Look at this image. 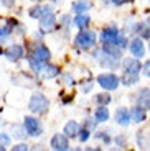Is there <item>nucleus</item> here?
Wrapping results in <instances>:
<instances>
[{
  "instance_id": "obj_17",
  "label": "nucleus",
  "mask_w": 150,
  "mask_h": 151,
  "mask_svg": "<svg viewBox=\"0 0 150 151\" xmlns=\"http://www.w3.org/2000/svg\"><path fill=\"white\" fill-rule=\"evenodd\" d=\"M63 133L68 136V138H74V136H78V133H79V123H78V122H74V120H69L66 125H64Z\"/></svg>"
},
{
  "instance_id": "obj_30",
  "label": "nucleus",
  "mask_w": 150,
  "mask_h": 151,
  "mask_svg": "<svg viewBox=\"0 0 150 151\" xmlns=\"http://www.w3.org/2000/svg\"><path fill=\"white\" fill-rule=\"evenodd\" d=\"M0 2H2V5L7 7V8H12L13 5H15V0H0Z\"/></svg>"
},
{
  "instance_id": "obj_19",
  "label": "nucleus",
  "mask_w": 150,
  "mask_h": 151,
  "mask_svg": "<svg viewBox=\"0 0 150 151\" xmlns=\"http://www.w3.org/2000/svg\"><path fill=\"white\" fill-rule=\"evenodd\" d=\"M60 74V68L58 66H45V68L42 69V76H43V79H53V77H56V76Z\"/></svg>"
},
{
  "instance_id": "obj_15",
  "label": "nucleus",
  "mask_w": 150,
  "mask_h": 151,
  "mask_svg": "<svg viewBox=\"0 0 150 151\" xmlns=\"http://www.w3.org/2000/svg\"><path fill=\"white\" fill-rule=\"evenodd\" d=\"M145 120H147V110L137 105L130 110V122H134V123H142Z\"/></svg>"
},
{
  "instance_id": "obj_13",
  "label": "nucleus",
  "mask_w": 150,
  "mask_h": 151,
  "mask_svg": "<svg viewBox=\"0 0 150 151\" xmlns=\"http://www.w3.org/2000/svg\"><path fill=\"white\" fill-rule=\"evenodd\" d=\"M130 53L134 58H137V59H140V58L145 56V46H143V41L140 40V38H134L130 43Z\"/></svg>"
},
{
  "instance_id": "obj_32",
  "label": "nucleus",
  "mask_w": 150,
  "mask_h": 151,
  "mask_svg": "<svg viewBox=\"0 0 150 151\" xmlns=\"http://www.w3.org/2000/svg\"><path fill=\"white\" fill-rule=\"evenodd\" d=\"M4 150H5V146H4L2 143H0V151H4Z\"/></svg>"
},
{
  "instance_id": "obj_34",
  "label": "nucleus",
  "mask_w": 150,
  "mask_h": 151,
  "mask_svg": "<svg viewBox=\"0 0 150 151\" xmlns=\"http://www.w3.org/2000/svg\"><path fill=\"white\" fill-rule=\"evenodd\" d=\"M149 49H150V41H149Z\"/></svg>"
},
{
  "instance_id": "obj_11",
  "label": "nucleus",
  "mask_w": 150,
  "mask_h": 151,
  "mask_svg": "<svg viewBox=\"0 0 150 151\" xmlns=\"http://www.w3.org/2000/svg\"><path fill=\"white\" fill-rule=\"evenodd\" d=\"M31 56L36 58L38 61L46 63V61H50V58H51V53H50V49L46 48L43 43H38V45L33 48V51H31Z\"/></svg>"
},
{
  "instance_id": "obj_23",
  "label": "nucleus",
  "mask_w": 150,
  "mask_h": 151,
  "mask_svg": "<svg viewBox=\"0 0 150 151\" xmlns=\"http://www.w3.org/2000/svg\"><path fill=\"white\" fill-rule=\"evenodd\" d=\"M96 102H98L99 105H107V104L111 102V95H109V94H99V95H96Z\"/></svg>"
},
{
  "instance_id": "obj_36",
  "label": "nucleus",
  "mask_w": 150,
  "mask_h": 151,
  "mask_svg": "<svg viewBox=\"0 0 150 151\" xmlns=\"http://www.w3.org/2000/svg\"><path fill=\"white\" fill-rule=\"evenodd\" d=\"M149 2H150V0H149Z\"/></svg>"
},
{
  "instance_id": "obj_29",
  "label": "nucleus",
  "mask_w": 150,
  "mask_h": 151,
  "mask_svg": "<svg viewBox=\"0 0 150 151\" xmlns=\"http://www.w3.org/2000/svg\"><path fill=\"white\" fill-rule=\"evenodd\" d=\"M142 71H143V74H145L147 77H150V61H147L145 64L142 66Z\"/></svg>"
},
{
  "instance_id": "obj_18",
  "label": "nucleus",
  "mask_w": 150,
  "mask_h": 151,
  "mask_svg": "<svg viewBox=\"0 0 150 151\" xmlns=\"http://www.w3.org/2000/svg\"><path fill=\"white\" fill-rule=\"evenodd\" d=\"M91 7H92V4L89 0H78V2H73V5H71L74 13H86Z\"/></svg>"
},
{
  "instance_id": "obj_27",
  "label": "nucleus",
  "mask_w": 150,
  "mask_h": 151,
  "mask_svg": "<svg viewBox=\"0 0 150 151\" xmlns=\"http://www.w3.org/2000/svg\"><path fill=\"white\" fill-rule=\"evenodd\" d=\"M0 143L2 145H10V136L5 133H0Z\"/></svg>"
},
{
  "instance_id": "obj_2",
  "label": "nucleus",
  "mask_w": 150,
  "mask_h": 151,
  "mask_svg": "<svg viewBox=\"0 0 150 151\" xmlns=\"http://www.w3.org/2000/svg\"><path fill=\"white\" fill-rule=\"evenodd\" d=\"M74 45L78 46L79 49H83V51H87L91 49L94 45H96V33L92 30H81L74 38Z\"/></svg>"
},
{
  "instance_id": "obj_6",
  "label": "nucleus",
  "mask_w": 150,
  "mask_h": 151,
  "mask_svg": "<svg viewBox=\"0 0 150 151\" xmlns=\"http://www.w3.org/2000/svg\"><path fill=\"white\" fill-rule=\"evenodd\" d=\"M98 82L102 89H106V91H116L120 84V79L114 74H99Z\"/></svg>"
},
{
  "instance_id": "obj_5",
  "label": "nucleus",
  "mask_w": 150,
  "mask_h": 151,
  "mask_svg": "<svg viewBox=\"0 0 150 151\" xmlns=\"http://www.w3.org/2000/svg\"><path fill=\"white\" fill-rule=\"evenodd\" d=\"M23 128L31 138H38V136L43 133V127L40 123V120L35 117H25V122H23Z\"/></svg>"
},
{
  "instance_id": "obj_31",
  "label": "nucleus",
  "mask_w": 150,
  "mask_h": 151,
  "mask_svg": "<svg viewBox=\"0 0 150 151\" xmlns=\"http://www.w3.org/2000/svg\"><path fill=\"white\" fill-rule=\"evenodd\" d=\"M92 89V82H87V84H83V92H89Z\"/></svg>"
},
{
  "instance_id": "obj_8",
  "label": "nucleus",
  "mask_w": 150,
  "mask_h": 151,
  "mask_svg": "<svg viewBox=\"0 0 150 151\" xmlns=\"http://www.w3.org/2000/svg\"><path fill=\"white\" fill-rule=\"evenodd\" d=\"M38 20H40V28H42V31H51L55 28V25H56V17L50 10H46Z\"/></svg>"
},
{
  "instance_id": "obj_25",
  "label": "nucleus",
  "mask_w": 150,
  "mask_h": 151,
  "mask_svg": "<svg viewBox=\"0 0 150 151\" xmlns=\"http://www.w3.org/2000/svg\"><path fill=\"white\" fill-rule=\"evenodd\" d=\"M78 136H79V140L83 141V143H84V141H87V140H89V136H91L89 128H84L83 132H79V133H78Z\"/></svg>"
},
{
  "instance_id": "obj_21",
  "label": "nucleus",
  "mask_w": 150,
  "mask_h": 151,
  "mask_svg": "<svg viewBox=\"0 0 150 151\" xmlns=\"http://www.w3.org/2000/svg\"><path fill=\"white\" fill-rule=\"evenodd\" d=\"M46 10H50V8L42 7V5H35V7H31L30 10H28V15H30V18H40Z\"/></svg>"
},
{
  "instance_id": "obj_28",
  "label": "nucleus",
  "mask_w": 150,
  "mask_h": 151,
  "mask_svg": "<svg viewBox=\"0 0 150 151\" xmlns=\"http://www.w3.org/2000/svg\"><path fill=\"white\" fill-rule=\"evenodd\" d=\"M12 150L13 151H25V150H28V145H25V143H18V145H15V146H12Z\"/></svg>"
},
{
  "instance_id": "obj_9",
  "label": "nucleus",
  "mask_w": 150,
  "mask_h": 151,
  "mask_svg": "<svg viewBox=\"0 0 150 151\" xmlns=\"http://www.w3.org/2000/svg\"><path fill=\"white\" fill-rule=\"evenodd\" d=\"M4 56L7 58L10 63H17L18 59L23 58V48L20 45H12L4 51Z\"/></svg>"
},
{
  "instance_id": "obj_35",
  "label": "nucleus",
  "mask_w": 150,
  "mask_h": 151,
  "mask_svg": "<svg viewBox=\"0 0 150 151\" xmlns=\"http://www.w3.org/2000/svg\"><path fill=\"white\" fill-rule=\"evenodd\" d=\"M107 2H111V0H107Z\"/></svg>"
},
{
  "instance_id": "obj_22",
  "label": "nucleus",
  "mask_w": 150,
  "mask_h": 151,
  "mask_svg": "<svg viewBox=\"0 0 150 151\" xmlns=\"http://www.w3.org/2000/svg\"><path fill=\"white\" fill-rule=\"evenodd\" d=\"M28 64H30V68L33 72H42V69L45 68V63H43V61H38L36 58H33V56L28 58Z\"/></svg>"
},
{
  "instance_id": "obj_7",
  "label": "nucleus",
  "mask_w": 150,
  "mask_h": 151,
  "mask_svg": "<svg viewBox=\"0 0 150 151\" xmlns=\"http://www.w3.org/2000/svg\"><path fill=\"white\" fill-rule=\"evenodd\" d=\"M50 146L55 151H66L69 150V141H68V136L64 133H56V135L51 138L50 141Z\"/></svg>"
},
{
  "instance_id": "obj_4",
  "label": "nucleus",
  "mask_w": 150,
  "mask_h": 151,
  "mask_svg": "<svg viewBox=\"0 0 150 151\" xmlns=\"http://www.w3.org/2000/svg\"><path fill=\"white\" fill-rule=\"evenodd\" d=\"M94 58L99 61V64H101L102 68H107V69H117V68H119L120 58L106 53L104 49H101V51H96V53H94Z\"/></svg>"
},
{
  "instance_id": "obj_24",
  "label": "nucleus",
  "mask_w": 150,
  "mask_h": 151,
  "mask_svg": "<svg viewBox=\"0 0 150 151\" xmlns=\"http://www.w3.org/2000/svg\"><path fill=\"white\" fill-rule=\"evenodd\" d=\"M12 33V25H5V27H0V43L4 41L5 38Z\"/></svg>"
},
{
  "instance_id": "obj_16",
  "label": "nucleus",
  "mask_w": 150,
  "mask_h": 151,
  "mask_svg": "<svg viewBox=\"0 0 150 151\" xmlns=\"http://www.w3.org/2000/svg\"><path fill=\"white\" fill-rule=\"evenodd\" d=\"M89 22H91V17L87 15V13H76V17L73 18V25H74L76 28H79V30L87 28Z\"/></svg>"
},
{
  "instance_id": "obj_1",
  "label": "nucleus",
  "mask_w": 150,
  "mask_h": 151,
  "mask_svg": "<svg viewBox=\"0 0 150 151\" xmlns=\"http://www.w3.org/2000/svg\"><path fill=\"white\" fill-rule=\"evenodd\" d=\"M122 84L124 86H134L139 81V72L142 71V64L139 63L137 58H125L122 61Z\"/></svg>"
},
{
  "instance_id": "obj_14",
  "label": "nucleus",
  "mask_w": 150,
  "mask_h": 151,
  "mask_svg": "<svg viewBox=\"0 0 150 151\" xmlns=\"http://www.w3.org/2000/svg\"><path fill=\"white\" fill-rule=\"evenodd\" d=\"M114 118H116V122L119 125H122V127H127L129 123H130V112H129L125 107H120V109L116 110V113H114Z\"/></svg>"
},
{
  "instance_id": "obj_33",
  "label": "nucleus",
  "mask_w": 150,
  "mask_h": 151,
  "mask_svg": "<svg viewBox=\"0 0 150 151\" xmlns=\"http://www.w3.org/2000/svg\"><path fill=\"white\" fill-rule=\"evenodd\" d=\"M147 30H149V38H150V25H149V28H147Z\"/></svg>"
},
{
  "instance_id": "obj_12",
  "label": "nucleus",
  "mask_w": 150,
  "mask_h": 151,
  "mask_svg": "<svg viewBox=\"0 0 150 151\" xmlns=\"http://www.w3.org/2000/svg\"><path fill=\"white\" fill-rule=\"evenodd\" d=\"M137 105L145 110H150V89L149 87H142L137 92Z\"/></svg>"
},
{
  "instance_id": "obj_20",
  "label": "nucleus",
  "mask_w": 150,
  "mask_h": 151,
  "mask_svg": "<svg viewBox=\"0 0 150 151\" xmlns=\"http://www.w3.org/2000/svg\"><path fill=\"white\" fill-rule=\"evenodd\" d=\"M109 115H111V113H109V110L106 105H99L98 109H96V112H94V118L98 122H101V123L109 120Z\"/></svg>"
},
{
  "instance_id": "obj_26",
  "label": "nucleus",
  "mask_w": 150,
  "mask_h": 151,
  "mask_svg": "<svg viewBox=\"0 0 150 151\" xmlns=\"http://www.w3.org/2000/svg\"><path fill=\"white\" fill-rule=\"evenodd\" d=\"M63 82L66 84V86H73V84H74V81H73V77L69 74H63Z\"/></svg>"
},
{
  "instance_id": "obj_3",
  "label": "nucleus",
  "mask_w": 150,
  "mask_h": 151,
  "mask_svg": "<svg viewBox=\"0 0 150 151\" xmlns=\"http://www.w3.org/2000/svg\"><path fill=\"white\" fill-rule=\"evenodd\" d=\"M48 105H50L48 99L43 94H38V92L31 95L30 100H28V109L36 115H43V113L48 112Z\"/></svg>"
},
{
  "instance_id": "obj_10",
  "label": "nucleus",
  "mask_w": 150,
  "mask_h": 151,
  "mask_svg": "<svg viewBox=\"0 0 150 151\" xmlns=\"http://www.w3.org/2000/svg\"><path fill=\"white\" fill-rule=\"evenodd\" d=\"M119 30H117L116 27H107L104 28V30L101 31V36H99V40H101V43H116V40L119 38Z\"/></svg>"
}]
</instances>
